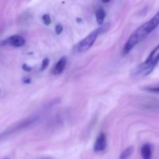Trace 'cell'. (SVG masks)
Masks as SVG:
<instances>
[{
  "label": "cell",
  "instance_id": "7c38bea8",
  "mask_svg": "<svg viewBox=\"0 0 159 159\" xmlns=\"http://www.w3.org/2000/svg\"><path fill=\"white\" fill-rule=\"evenodd\" d=\"M42 20H43V22L45 24L46 26L50 25V23H51V19H50V16L48 14H44L43 17H42Z\"/></svg>",
  "mask_w": 159,
  "mask_h": 159
},
{
  "label": "cell",
  "instance_id": "8fae6325",
  "mask_svg": "<svg viewBox=\"0 0 159 159\" xmlns=\"http://www.w3.org/2000/svg\"><path fill=\"white\" fill-rule=\"evenodd\" d=\"M143 90L147 91L150 92H154V93H159V86H147L143 88Z\"/></svg>",
  "mask_w": 159,
  "mask_h": 159
},
{
  "label": "cell",
  "instance_id": "9c48e42d",
  "mask_svg": "<svg viewBox=\"0 0 159 159\" xmlns=\"http://www.w3.org/2000/svg\"><path fill=\"white\" fill-rule=\"evenodd\" d=\"M105 17V10L102 8H99L96 12H95V18H96V21L99 25H102L104 22Z\"/></svg>",
  "mask_w": 159,
  "mask_h": 159
},
{
  "label": "cell",
  "instance_id": "7a4b0ae2",
  "mask_svg": "<svg viewBox=\"0 0 159 159\" xmlns=\"http://www.w3.org/2000/svg\"><path fill=\"white\" fill-rule=\"evenodd\" d=\"M109 27V24H106L103 26H101L99 28L95 29V30H93V31H92L91 34H89L86 38H84L83 40H81L79 44L76 46V47H75L76 51L79 52V53H82V52H85L86 51V50H89V49L93 45L94 42L97 39L98 36H99V34L104 33V32L107 31Z\"/></svg>",
  "mask_w": 159,
  "mask_h": 159
},
{
  "label": "cell",
  "instance_id": "277c9868",
  "mask_svg": "<svg viewBox=\"0 0 159 159\" xmlns=\"http://www.w3.org/2000/svg\"><path fill=\"white\" fill-rule=\"evenodd\" d=\"M25 39L20 35H13L8 37L0 43V45H9L14 47H20L25 44Z\"/></svg>",
  "mask_w": 159,
  "mask_h": 159
},
{
  "label": "cell",
  "instance_id": "d6986e66",
  "mask_svg": "<svg viewBox=\"0 0 159 159\" xmlns=\"http://www.w3.org/2000/svg\"><path fill=\"white\" fill-rule=\"evenodd\" d=\"M3 159H9V158H8V157H5V158H3Z\"/></svg>",
  "mask_w": 159,
  "mask_h": 159
},
{
  "label": "cell",
  "instance_id": "52a82bcc",
  "mask_svg": "<svg viewBox=\"0 0 159 159\" xmlns=\"http://www.w3.org/2000/svg\"><path fill=\"white\" fill-rule=\"evenodd\" d=\"M141 154L142 159H151L152 156V146L151 144H144L141 147Z\"/></svg>",
  "mask_w": 159,
  "mask_h": 159
},
{
  "label": "cell",
  "instance_id": "ffe728a7",
  "mask_svg": "<svg viewBox=\"0 0 159 159\" xmlns=\"http://www.w3.org/2000/svg\"><path fill=\"white\" fill-rule=\"evenodd\" d=\"M0 92H1V90H0Z\"/></svg>",
  "mask_w": 159,
  "mask_h": 159
},
{
  "label": "cell",
  "instance_id": "30bf717a",
  "mask_svg": "<svg viewBox=\"0 0 159 159\" xmlns=\"http://www.w3.org/2000/svg\"><path fill=\"white\" fill-rule=\"evenodd\" d=\"M134 148L133 146H130V147H127V148L120 154L119 159H127L129 157H131V154L134 152Z\"/></svg>",
  "mask_w": 159,
  "mask_h": 159
},
{
  "label": "cell",
  "instance_id": "2e32d148",
  "mask_svg": "<svg viewBox=\"0 0 159 159\" xmlns=\"http://www.w3.org/2000/svg\"><path fill=\"white\" fill-rule=\"evenodd\" d=\"M24 83H26V84H30V82H31V80H30V78H24Z\"/></svg>",
  "mask_w": 159,
  "mask_h": 159
},
{
  "label": "cell",
  "instance_id": "8992f818",
  "mask_svg": "<svg viewBox=\"0 0 159 159\" xmlns=\"http://www.w3.org/2000/svg\"><path fill=\"white\" fill-rule=\"evenodd\" d=\"M66 65H67V58L65 57H62L54 67V68L52 70V73L56 75V76L60 75L65 70Z\"/></svg>",
  "mask_w": 159,
  "mask_h": 159
},
{
  "label": "cell",
  "instance_id": "6da1fadb",
  "mask_svg": "<svg viewBox=\"0 0 159 159\" xmlns=\"http://www.w3.org/2000/svg\"><path fill=\"white\" fill-rule=\"evenodd\" d=\"M159 25V10L155 15L149 20L147 22L144 23L143 25L139 27L135 31L133 32L131 37L126 42L125 45L123 47V54H127L129 53L137 44L142 41L147 36L154 31Z\"/></svg>",
  "mask_w": 159,
  "mask_h": 159
},
{
  "label": "cell",
  "instance_id": "9a60e30c",
  "mask_svg": "<svg viewBox=\"0 0 159 159\" xmlns=\"http://www.w3.org/2000/svg\"><path fill=\"white\" fill-rule=\"evenodd\" d=\"M22 68L24 69V70L25 71V72H30V71L32 70V68L30 67V66L27 65V64H24V65H23Z\"/></svg>",
  "mask_w": 159,
  "mask_h": 159
},
{
  "label": "cell",
  "instance_id": "ac0fdd59",
  "mask_svg": "<svg viewBox=\"0 0 159 159\" xmlns=\"http://www.w3.org/2000/svg\"><path fill=\"white\" fill-rule=\"evenodd\" d=\"M40 159H51L50 157H43V158H40Z\"/></svg>",
  "mask_w": 159,
  "mask_h": 159
},
{
  "label": "cell",
  "instance_id": "4fadbf2b",
  "mask_svg": "<svg viewBox=\"0 0 159 159\" xmlns=\"http://www.w3.org/2000/svg\"><path fill=\"white\" fill-rule=\"evenodd\" d=\"M49 65V59L48 58H44V60L42 61V64H41V68H40V71H44L46 68H47Z\"/></svg>",
  "mask_w": 159,
  "mask_h": 159
},
{
  "label": "cell",
  "instance_id": "5bb4252c",
  "mask_svg": "<svg viewBox=\"0 0 159 159\" xmlns=\"http://www.w3.org/2000/svg\"><path fill=\"white\" fill-rule=\"evenodd\" d=\"M62 31H63V27H62L61 24H57V25L55 27L56 34H57V35H60V34L62 33Z\"/></svg>",
  "mask_w": 159,
  "mask_h": 159
},
{
  "label": "cell",
  "instance_id": "e0dca14e",
  "mask_svg": "<svg viewBox=\"0 0 159 159\" xmlns=\"http://www.w3.org/2000/svg\"><path fill=\"white\" fill-rule=\"evenodd\" d=\"M102 1L103 2H105V3H107V2H109L110 0H102Z\"/></svg>",
  "mask_w": 159,
  "mask_h": 159
},
{
  "label": "cell",
  "instance_id": "5b68a950",
  "mask_svg": "<svg viewBox=\"0 0 159 159\" xmlns=\"http://www.w3.org/2000/svg\"><path fill=\"white\" fill-rule=\"evenodd\" d=\"M107 142H106V137L104 133H101L95 140L94 144V151L95 152H102L106 148Z\"/></svg>",
  "mask_w": 159,
  "mask_h": 159
},
{
  "label": "cell",
  "instance_id": "ba28073f",
  "mask_svg": "<svg viewBox=\"0 0 159 159\" xmlns=\"http://www.w3.org/2000/svg\"><path fill=\"white\" fill-rule=\"evenodd\" d=\"M158 63H159V53H157V54H155L154 57H153L152 61H151V63L149 64V65L147 66V69H146L145 72H144V76H148V75H150V74L154 71V69L155 68V67L157 65V64Z\"/></svg>",
  "mask_w": 159,
  "mask_h": 159
},
{
  "label": "cell",
  "instance_id": "3957f363",
  "mask_svg": "<svg viewBox=\"0 0 159 159\" xmlns=\"http://www.w3.org/2000/svg\"><path fill=\"white\" fill-rule=\"evenodd\" d=\"M38 119V116H28V117L25 118V119L22 120H20L19 121V122L16 123V124H13L11 127L7 128L3 133L0 135V138H5V137L16 134V133L19 132V131H23V130L27 129L28 127H31L32 125H34L35 123H37Z\"/></svg>",
  "mask_w": 159,
  "mask_h": 159
}]
</instances>
